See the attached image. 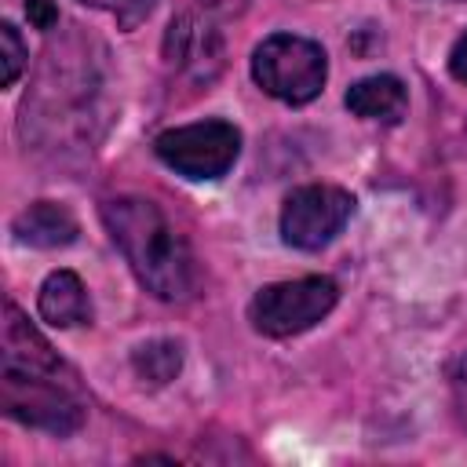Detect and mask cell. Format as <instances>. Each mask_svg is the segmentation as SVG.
Wrapping results in <instances>:
<instances>
[{
	"label": "cell",
	"instance_id": "cell-1",
	"mask_svg": "<svg viewBox=\"0 0 467 467\" xmlns=\"http://www.w3.org/2000/svg\"><path fill=\"white\" fill-rule=\"evenodd\" d=\"M0 401L11 420L33 431H47L55 438L80 431L88 416V401L77 376L15 303H7L4 310Z\"/></svg>",
	"mask_w": 467,
	"mask_h": 467
},
{
	"label": "cell",
	"instance_id": "cell-2",
	"mask_svg": "<svg viewBox=\"0 0 467 467\" xmlns=\"http://www.w3.org/2000/svg\"><path fill=\"white\" fill-rule=\"evenodd\" d=\"M102 223L146 292L164 303H186L197 296V259L161 204L139 193H120L102 204Z\"/></svg>",
	"mask_w": 467,
	"mask_h": 467
},
{
	"label": "cell",
	"instance_id": "cell-3",
	"mask_svg": "<svg viewBox=\"0 0 467 467\" xmlns=\"http://www.w3.org/2000/svg\"><path fill=\"white\" fill-rule=\"evenodd\" d=\"M88 58L91 55L80 51L77 44H58V51L55 47L47 51L36 88L22 106L26 124L33 120V128H47V142H51V135H69V131L91 139L99 88H88L91 73H95V66Z\"/></svg>",
	"mask_w": 467,
	"mask_h": 467
},
{
	"label": "cell",
	"instance_id": "cell-4",
	"mask_svg": "<svg viewBox=\"0 0 467 467\" xmlns=\"http://www.w3.org/2000/svg\"><path fill=\"white\" fill-rule=\"evenodd\" d=\"M328 77V58L321 51V44L296 36V33H274L266 36L255 51H252V80L288 102V106H303L310 99L321 95Z\"/></svg>",
	"mask_w": 467,
	"mask_h": 467
},
{
	"label": "cell",
	"instance_id": "cell-5",
	"mask_svg": "<svg viewBox=\"0 0 467 467\" xmlns=\"http://www.w3.org/2000/svg\"><path fill=\"white\" fill-rule=\"evenodd\" d=\"M336 299H339V285L321 274L296 277V281H274L252 296L248 321L259 336L288 339V336H299V332L314 328L317 321H325L332 314Z\"/></svg>",
	"mask_w": 467,
	"mask_h": 467
},
{
	"label": "cell",
	"instance_id": "cell-6",
	"mask_svg": "<svg viewBox=\"0 0 467 467\" xmlns=\"http://www.w3.org/2000/svg\"><path fill=\"white\" fill-rule=\"evenodd\" d=\"M153 153L175 175L193 179V182H212L234 168V161L241 153V131L230 120L208 117V120H193V124L161 131L153 139Z\"/></svg>",
	"mask_w": 467,
	"mask_h": 467
},
{
	"label": "cell",
	"instance_id": "cell-7",
	"mask_svg": "<svg viewBox=\"0 0 467 467\" xmlns=\"http://www.w3.org/2000/svg\"><path fill=\"white\" fill-rule=\"evenodd\" d=\"M354 215V197L343 186L306 182L296 186L281 204V237L288 248L317 252L339 237Z\"/></svg>",
	"mask_w": 467,
	"mask_h": 467
},
{
	"label": "cell",
	"instance_id": "cell-8",
	"mask_svg": "<svg viewBox=\"0 0 467 467\" xmlns=\"http://www.w3.org/2000/svg\"><path fill=\"white\" fill-rule=\"evenodd\" d=\"M164 55H168V66H171L175 73L208 84V80L223 69V36L215 33V26H212L208 18L179 15V18H171V26H168Z\"/></svg>",
	"mask_w": 467,
	"mask_h": 467
},
{
	"label": "cell",
	"instance_id": "cell-9",
	"mask_svg": "<svg viewBox=\"0 0 467 467\" xmlns=\"http://www.w3.org/2000/svg\"><path fill=\"white\" fill-rule=\"evenodd\" d=\"M11 230H15V237L22 244H33V248H66V244L77 241L80 223L58 201H33L29 208H22L15 215Z\"/></svg>",
	"mask_w": 467,
	"mask_h": 467
},
{
	"label": "cell",
	"instance_id": "cell-10",
	"mask_svg": "<svg viewBox=\"0 0 467 467\" xmlns=\"http://www.w3.org/2000/svg\"><path fill=\"white\" fill-rule=\"evenodd\" d=\"M40 317L55 328H73V325H88L91 321V299L84 281L73 270H55L44 277L40 296H36Z\"/></svg>",
	"mask_w": 467,
	"mask_h": 467
},
{
	"label": "cell",
	"instance_id": "cell-11",
	"mask_svg": "<svg viewBox=\"0 0 467 467\" xmlns=\"http://www.w3.org/2000/svg\"><path fill=\"white\" fill-rule=\"evenodd\" d=\"M347 109L354 117H365V120H387L394 124L405 106H409V91L401 84V77L394 73H372L365 80H358L350 91H347Z\"/></svg>",
	"mask_w": 467,
	"mask_h": 467
},
{
	"label": "cell",
	"instance_id": "cell-12",
	"mask_svg": "<svg viewBox=\"0 0 467 467\" xmlns=\"http://www.w3.org/2000/svg\"><path fill=\"white\" fill-rule=\"evenodd\" d=\"M131 368L142 383L150 387H164L179 376L182 368V343L179 339H150L142 347H135L131 354Z\"/></svg>",
	"mask_w": 467,
	"mask_h": 467
},
{
	"label": "cell",
	"instance_id": "cell-13",
	"mask_svg": "<svg viewBox=\"0 0 467 467\" xmlns=\"http://www.w3.org/2000/svg\"><path fill=\"white\" fill-rule=\"evenodd\" d=\"M26 58H29V51H26V44H22L18 29H15L11 22H4V26H0V62H4L0 80H4V88H11V84L22 77Z\"/></svg>",
	"mask_w": 467,
	"mask_h": 467
},
{
	"label": "cell",
	"instance_id": "cell-14",
	"mask_svg": "<svg viewBox=\"0 0 467 467\" xmlns=\"http://www.w3.org/2000/svg\"><path fill=\"white\" fill-rule=\"evenodd\" d=\"M80 4H88V7H95V11L113 15L120 29H135V26H139V22H146V18H150V11L157 7V0H80Z\"/></svg>",
	"mask_w": 467,
	"mask_h": 467
},
{
	"label": "cell",
	"instance_id": "cell-15",
	"mask_svg": "<svg viewBox=\"0 0 467 467\" xmlns=\"http://www.w3.org/2000/svg\"><path fill=\"white\" fill-rule=\"evenodd\" d=\"M452 409H456L460 423L467 427V354H463L460 365L452 368Z\"/></svg>",
	"mask_w": 467,
	"mask_h": 467
},
{
	"label": "cell",
	"instance_id": "cell-16",
	"mask_svg": "<svg viewBox=\"0 0 467 467\" xmlns=\"http://www.w3.org/2000/svg\"><path fill=\"white\" fill-rule=\"evenodd\" d=\"M26 15L36 29H55L58 26V7L51 0H26Z\"/></svg>",
	"mask_w": 467,
	"mask_h": 467
},
{
	"label": "cell",
	"instance_id": "cell-17",
	"mask_svg": "<svg viewBox=\"0 0 467 467\" xmlns=\"http://www.w3.org/2000/svg\"><path fill=\"white\" fill-rule=\"evenodd\" d=\"M449 73L460 80V84H467V33L452 44V51H449Z\"/></svg>",
	"mask_w": 467,
	"mask_h": 467
},
{
	"label": "cell",
	"instance_id": "cell-18",
	"mask_svg": "<svg viewBox=\"0 0 467 467\" xmlns=\"http://www.w3.org/2000/svg\"><path fill=\"white\" fill-rule=\"evenodd\" d=\"M201 7H204V11H212V15L234 18V15H241V11L248 7V0H201Z\"/></svg>",
	"mask_w": 467,
	"mask_h": 467
}]
</instances>
